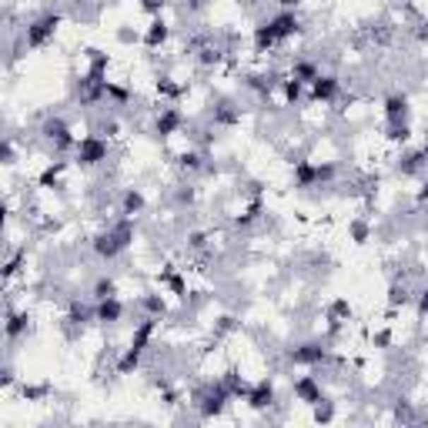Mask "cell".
Returning a JSON list of instances; mask_svg holds the SVG:
<instances>
[{"label": "cell", "instance_id": "obj_1", "mask_svg": "<svg viewBox=\"0 0 428 428\" xmlns=\"http://www.w3.org/2000/svg\"><path fill=\"white\" fill-rule=\"evenodd\" d=\"M131 241H134V221L124 214L121 221H114L107 231H101V234L94 238V254L104 258V261H114L121 251H127Z\"/></svg>", "mask_w": 428, "mask_h": 428}, {"label": "cell", "instance_id": "obj_2", "mask_svg": "<svg viewBox=\"0 0 428 428\" xmlns=\"http://www.w3.org/2000/svg\"><path fill=\"white\" fill-rule=\"evenodd\" d=\"M61 13H44V17H37L34 24H27L24 30V47H30V51H40V47H47L54 40V34H57V27H61Z\"/></svg>", "mask_w": 428, "mask_h": 428}, {"label": "cell", "instance_id": "obj_3", "mask_svg": "<svg viewBox=\"0 0 428 428\" xmlns=\"http://www.w3.org/2000/svg\"><path fill=\"white\" fill-rule=\"evenodd\" d=\"M107 154H111V148H107V138L104 134H84L74 148V157L81 167H94V164L107 161Z\"/></svg>", "mask_w": 428, "mask_h": 428}, {"label": "cell", "instance_id": "obj_4", "mask_svg": "<svg viewBox=\"0 0 428 428\" xmlns=\"http://www.w3.org/2000/svg\"><path fill=\"white\" fill-rule=\"evenodd\" d=\"M295 365H325L328 358H331V352L325 348V341H304V345H298V348H291L288 355Z\"/></svg>", "mask_w": 428, "mask_h": 428}, {"label": "cell", "instance_id": "obj_5", "mask_svg": "<svg viewBox=\"0 0 428 428\" xmlns=\"http://www.w3.org/2000/svg\"><path fill=\"white\" fill-rule=\"evenodd\" d=\"M268 24L275 30L278 44H285V40H291L295 34H302V17L295 11H278L275 17H268Z\"/></svg>", "mask_w": 428, "mask_h": 428}, {"label": "cell", "instance_id": "obj_6", "mask_svg": "<svg viewBox=\"0 0 428 428\" xmlns=\"http://www.w3.org/2000/svg\"><path fill=\"white\" fill-rule=\"evenodd\" d=\"M308 97H311V104H331L335 97H338L341 90V81L335 74H318L311 84H308Z\"/></svg>", "mask_w": 428, "mask_h": 428}, {"label": "cell", "instance_id": "obj_7", "mask_svg": "<svg viewBox=\"0 0 428 428\" xmlns=\"http://www.w3.org/2000/svg\"><path fill=\"white\" fill-rule=\"evenodd\" d=\"M244 402H248V408H254V412L271 408V405H275V381H271V378L254 381L251 388H248V395H244Z\"/></svg>", "mask_w": 428, "mask_h": 428}, {"label": "cell", "instance_id": "obj_8", "mask_svg": "<svg viewBox=\"0 0 428 428\" xmlns=\"http://www.w3.org/2000/svg\"><path fill=\"white\" fill-rule=\"evenodd\" d=\"M184 127V114L177 111L174 104H167V107H161V114H157V121H154V131L161 134V138H174L177 131Z\"/></svg>", "mask_w": 428, "mask_h": 428}, {"label": "cell", "instance_id": "obj_9", "mask_svg": "<svg viewBox=\"0 0 428 428\" xmlns=\"http://www.w3.org/2000/svg\"><path fill=\"white\" fill-rule=\"evenodd\" d=\"M295 398H298V402H304V405L325 402V395H321V381H318L315 375L295 378Z\"/></svg>", "mask_w": 428, "mask_h": 428}, {"label": "cell", "instance_id": "obj_10", "mask_svg": "<svg viewBox=\"0 0 428 428\" xmlns=\"http://www.w3.org/2000/svg\"><path fill=\"white\" fill-rule=\"evenodd\" d=\"M124 318V304L121 298L114 295V298H104V302H94V321H101V325H117Z\"/></svg>", "mask_w": 428, "mask_h": 428}, {"label": "cell", "instance_id": "obj_11", "mask_svg": "<svg viewBox=\"0 0 428 428\" xmlns=\"http://www.w3.org/2000/svg\"><path fill=\"white\" fill-rule=\"evenodd\" d=\"M167 37H171V27H167V20L164 17H151V24H148V30H144V47L148 51H157V47H164L167 44Z\"/></svg>", "mask_w": 428, "mask_h": 428}, {"label": "cell", "instance_id": "obj_12", "mask_svg": "<svg viewBox=\"0 0 428 428\" xmlns=\"http://www.w3.org/2000/svg\"><path fill=\"white\" fill-rule=\"evenodd\" d=\"M321 184L315 161H295V188H315Z\"/></svg>", "mask_w": 428, "mask_h": 428}, {"label": "cell", "instance_id": "obj_13", "mask_svg": "<svg viewBox=\"0 0 428 428\" xmlns=\"http://www.w3.org/2000/svg\"><path fill=\"white\" fill-rule=\"evenodd\" d=\"M27 328H30V315H27V311H11V315H7V325H4V335L11 341H17Z\"/></svg>", "mask_w": 428, "mask_h": 428}, {"label": "cell", "instance_id": "obj_14", "mask_svg": "<svg viewBox=\"0 0 428 428\" xmlns=\"http://www.w3.org/2000/svg\"><path fill=\"white\" fill-rule=\"evenodd\" d=\"M141 362H144V352H138V348H124V355L117 358V375H134L141 368Z\"/></svg>", "mask_w": 428, "mask_h": 428}, {"label": "cell", "instance_id": "obj_15", "mask_svg": "<svg viewBox=\"0 0 428 428\" xmlns=\"http://www.w3.org/2000/svg\"><path fill=\"white\" fill-rule=\"evenodd\" d=\"M67 171V161H54V164H47L44 171H40V177H37V184L40 188H61V174Z\"/></svg>", "mask_w": 428, "mask_h": 428}, {"label": "cell", "instance_id": "obj_16", "mask_svg": "<svg viewBox=\"0 0 428 428\" xmlns=\"http://www.w3.org/2000/svg\"><path fill=\"white\" fill-rule=\"evenodd\" d=\"M405 114H408V97L405 94H388L385 97V117L388 121H405Z\"/></svg>", "mask_w": 428, "mask_h": 428}, {"label": "cell", "instance_id": "obj_17", "mask_svg": "<svg viewBox=\"0 0 428 428\" xmlns=\"http://www.w3.org/2000/svg\"><path fill=\"white\" fill-rule=\"evenodd\" d=\"M261 214H265V201H261V194H254L251 204L244 208V214H238V218H234V225H238V227H248V225H254Z\"/></svg>", "mask_w": 428, "mask_h": 428}, {"label": "cell", "instance_id": "obj_18", "mask_svg": "<svg viewBox=\"0 0 428 428\" xmlns=\"http://www.w3.org/2000/svg\"><path fill=\"white\" fill-rule=\"evenodd\" d=\"M144 194H141L138 188H131V191H124V201H121V214H127V218H134V214H141L144 211Z\"/></svg>", "mask_w": 428, "mask_h": 428}, {"label": "cell", "instance_id": "obj_19", "mask_svg": "<svg viewBox=\"0 0 428 428\" xmlns=\"http://www.w3.org/2000/svg\"><path fill=\"white\" fill-rule=\"evenodd\" d=\"M141 308H144V311H148V315L151 318H161V315H167V302H164L161 295H144V298H141Z\"/></svg>", "mask_w": 428, "mask_h": 428}, {"label": "cell", "instance_id": "obj_20", "mask_svg": "<svg viewBox=\"0 0 428 428\" xmlns=\"http://www.w3.org/2000/svg\"><path fill=\"white\" fill-rule=\"evenodd\" d=\"M318 74H321V71H318L311 61H295L291 64V77H298V81H304V84H311Z\"/></svg>", "mask_w": 428, "mask_h": 428}, {"label": "cell", "instance_id": "obj_21", "mask_svg": "<svg viewBox=\"0 0 428 428\" xmlns=\"http://www.w3.org/2000/svg\"><path fill=\"white\" fill-rule=\"evenodd\" d=\"M281 90H285V101L288 104H298L304 94V81H298V77H285L281 81Z\"/></svg>", "mask_w": 428, "mask_h": 428}, {"label": "cell", "instance_id": "obj_22", "mask_svg": "<svg viewBox=\"0 0 428 428\" xmlns=\"http://www.w3.org/2000/svg\"><path fill=\"white\" fill-rule=\"evenodd\" d=\"M408 138H412L408 121H388V141L391 144H408Z\"/></svg>", "mask_w": 428, "mask_h": 428}, {"label": "cell", "instance_id": "obj_23", "mask_svg": "<svg viewBox=\"0 0 428 428\" xmlns=\"http://www.w3.org/2000/svg\"><path fill=\"white\" fill-rule=\"evenodd\" d=\"M177 167H181V171H201V167H204V154L201 151L177 154Z\"/></svg>", "mask_w": 428, "mask_h": 428}, {"label": "cell", "instance_id": "obj_24", "mask_svg": "<svg viewBox=\"0 0 428 428\" xmlns=\"http://www.w3.org/2000/svg\"><path fill=\"white\" fill-rule=\"evenodd\" d=\"M90 295H94V302L114 298V295H117V285H114V278H97V281H94V291H90Z\"/></svg>", "mask_w": 428, "mask_h": 428}, {"label": "cell", "instance_id": "obj_25", "mask_svg": "<svg viewBox=\"0 0 428 428\" xmlns=\"http://www.w3.org/2000/svg\"><path fill=\"white\" fill-rule=\"evenodd\" d=\"M164 288L171 291L174 298H181V302L188 298V281H184V275H181V271H174V275L167 278V285H164Z\"/></svg>", "mask_w": 428, "mask_h": 428}, {"label": "cell", "instance_id": "obj_26", "mask_svg": "<svg viewBox=\"0 0 428 428\" xmlns=\"http://www.w3.org/2000/svg\"><path fill=\"white\" fill-rule=\"evenodd\" d=\"M408 302H412V295H408V288L395 281V285L388 288V304H391V308H405Z\"/></svg>", "mask_w": 428, "mask_h": 428}, {"label": "cell", "instance_id": "obj_27", "mask_svg": "<svg viewBox=\"0 0 428 428\" xmlns=\"http://www.w3.org/2000/svg\"><path fill=\"white\" fill-rule=\"evenodd\" d=\"M51 391H54V385H24V388H20V395H24L27 402H44Z\"/></svg>", "mask_w": 428, "mask_h": 428}, {"label": "cell", "instance_id": "obj_28", "mask_svg": "<svg viewBox=\"0 0 428 428\" xmlns=\"http://www.w3.org/2000/svg\"><path fill=\"white\" fill-rule=\"evenodd\" d=\"M348 231H352L355 244H365V241L371 238V227H368L365 221H352V225H348Z\"/></svg>", "mask_w": 428, "mask_h": 428}, {"label": "cell", "instance_id": "obj_29", "mask_svg": "<svg viewBox=\"0 0 428 428\" xmlns=\"http://www.w3.org/2000/svg\"><path fill=\"white\" fill-rule=\"evenodd\" d=\"M157 94H161V97H181L184 88H181V84H171L167 77H161V81H157Z\"/></svg>", "mask_w": 428, "mask_h": 428}, {"label": "cell", "instance_id": "obj_30", "mask_svg": "<svg viewBox=\"0 0 428 428\" xmlns=\"http://www.w3.org/2000/svg\"><path fill=\"white\" fill-rule=\"evenodd\" d=\"M24 261H27V251H17V254H13L11 261H7V268H4V281H11V278L20 271V265H24Z\"/></svg>", "mask_w": 428, "mask_h": 428}, {"label": "cell", "instance_id": "obj_31", "mask_svg": "<svg viewBox=\"0 0 428 428\" xmlns=\"http://www.w3.org/2000/svg\"><path fill=\"white\" fill-rule=\"evenodd\" d=\"M107 101L127 104V101H131V90H127V88H117V84H111V81H107Z\"/></svg>", "mask_w": 428, "mask_h": 428}, {"label": "cell", "instance_id": "obj_32", "mask_svg": "<svg viewBox=\"0 0 428 428\" xmlns=\"http://www.w3.org/2000/svg\"><path fill=\"white\" fill-rule=\"evenodd\" d=\"M315 408H318V412H315V422H331V418H335V408H331L328 402H318Z\"/></svg>", "mask_w": 428, "mask_h": 428}, {"label": "cell", "instance_id": "obj_33", "mask_svg": "<svg viewBox=\"0 0 428 428\" xmlns=\"http://www.w3.org/2000/svg\"><path fill=\"white\" fill-rule=\"evenodd\" d=\"M371 345H375V348H388V345H391V331H388V328L375 331V335H371Z\"/></svg>", "mask_w": 428, "mask_h": 428}, {"label": "cell", "instance_id": "obj_34", "mask_svg": "<svg viewBox=\"0 0 428 428\" xmlns=\"http://www.w3.org/2000/svg\"><path fill=\"white\" fill-rule=\"evenodd\" d=\"M141 7H144V13H151V17H161L164 0H141Z\"/></svg>", "mask_w": 428, "mask_h": 428}, {"label": "cell", "instance_id": "obj_35", "mask_svg": "<svg viewBox=\"0 0 428 428\" xmlns=\"http://www.w3.org/2000/svg\"><path fill=\"white\" fill-rule=\"evenodd\" d=\"M188 244L194 248V251H201L204 244H208V234H204V231H191V234H188Z\"/></svg>", "mask_w": 428, "mask_h": 428}, {"label": "cell", "instance_id": "obj_36", "mask_svg": "<svg viewBox=\"0 0 428 428\" xmlns=\"http://www.w3.org/2000/svg\"><path fill=\"white\" fill-rule=\"evenodd\" d=\"M418 315L422 318H428V288L418 295Z\"/></svg>", "mask_w": 428, "mask_h": 428}, {"label": "cell", "instance_id": "obj_37", "mask_svg": "<svg viewBox=\"0 0 428 428\" xmlns=\"http://www.w3.org/2000/svg\"><path fill=\"white\" fill-rule=\"evenodd\" d=\"M13 385V371L11 368H4V378H0V388H11Z\"/></svg>", "mask_w": 428, "mask_h": 428}, {"label": "cell", "instance_id": "obj_38", "mask_svg": "<svg viewBox=\"0 0 428 428\" xmlns=\"http://www.w3.org/2000/svg\"><path fill=\"white\" fill-rule=\"evenodd\" d=\"M117 40H121V44H134V40H138V34H131V30H121V34H117Z\"/></svg>", "mask_w": 428, "mask_h": 428}, {"label": "cell", "instance_id": "obj_39", "mask_svg": "<svg viewBox=\"0 0 428 428\" xmlns=\"http://www.w3.org/2000/svg\"><path fill=\"white\" fill-rule=\"evenodd\" d=\"M415 201H418V204H425V201H428V181H425V184H422V191H418V194H415Z\"/></svg>", "mask_w": 428, "mask_h": 428}, {"label": "cell", "instance_id": "obj_40", "mask_svg": "<svg viewBox=\"0 0 428 428\" xmlns=\"http://www.w3.org/2000/svg\"><path fill=\"white\" fill-rule=\"evenodd\" d=\"M278 4H281V11H295V7H298L302 0H278Z\"/></svg>", "mask_w": 428, "mask_h": 428}, {"label": "cell", "instance_id": "obj_41", "mask_svg": "<svg viewBox=\"0 0 428 428\" xmlns=\"http://www.w3.org/2000/svg\"><path fill=\"white\" fill-rule=\"evenodd\" d=\"M418 37H422V40H428V20H425V24H422V30H418Z\"/></svg>", "mask_w": 428, "mask_h": 428}]
</instances>
